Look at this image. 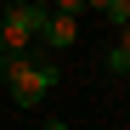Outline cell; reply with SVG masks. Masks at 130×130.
I'll return each mask as SVG.
<instances>
[{"mask_svg":"<svg viewBox=\"0 0 130 130\" xmlns=\"http://www.w3.org/2000/svg\"><path fill=\"white\" fill-rule=\"evenodd\" d=\"M0 79L11 85V102L17 107H40L57 91L62 62L57 57H28V51H0Z\"/></svg>","mask_w":130,"mask_h":130,"instance_id":"obj_1","label":"cell"},{"mask_svg":"<svg viewBox=\"0 0 130 130\" xmlns=\"http://www.w3.org/2000/svg\"><path fill=\"white\" fill-rule=\"evenodd\" d=\"M28 45H34V23H28L23 0H11L0 11V51H28Z\"/></svg>","mask_w":130,"mask_h":130,"instance_id":"obj_2","label":"cell"},{"mask_svg":"<svg viewBox=\"0 0 130 130\" xmlns=\"http://www.w3.org/2000/svg\"><path fill=\"white\" fill-rule=\"evenodd\" d=\"M74 40H79V23L68 11H51L45 23H40V45H45V51H68Z\"/></svg>","mask_w":130,"mask_h":130,"instance_id":"obj_3","label":"cell"},{"mask_svg":"<svg viewBox=\"0 0 130 130\" xmlns=\"http://www.w3.org/2000/svg\"><path fill=\"white\" fill-rule=\"evenodd\" d=\"M107 74H130V23L119 28V45L107 51Z\"/></svg>","mask_w":130,"mask_h":130,"instance_id":"obj_4","label":"cell"},{"mask_svg":"<svg viewBox=\"0 0 130 130\" xmlns=\"http://www.w3.org/2000/svg\"><path fill=\"white\" fill-rule=\"evenodd\" d=\"M102 17H107L113 28H124V23H130V0H107V6H102Z\"/></svg>","mask_w":130,"mask_h":130,"instance_id":"obj_5","label":"cell"},{"mask_svg":"<svg viewBox=\"0 0 130 130\" xmlns=\"http://www.w3.org/2000/svg\"><path fill=\"white\" fill-rule=\"evenodd\" d=\"M57 11H68V17H74V11H85V0H57Z\"/></svg>","mask_w":130,"mask_h":130,"instance_id":"obj_6","label":"cell"},{"mask_svg":"<svg viewBox=\"0 0 130 130\" xmlns=\"http://www.w3.org/2000/svg\"><path fill=\"white\" fill-rule=\"evenodd\" d=\"M45 130H68V124H62V119H51V124H45Z\"/></svg>","mask_w":130,"mask_h":130,"instance_id":"obj_7","label":"cell"}]
</instances>
